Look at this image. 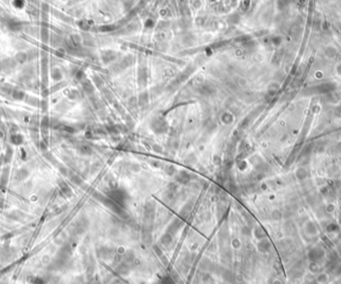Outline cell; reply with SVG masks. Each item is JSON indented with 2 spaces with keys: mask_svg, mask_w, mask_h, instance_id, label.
<instances>
[{
  "mask_svg": "<svg viewBox=\"0 0 341 284\" xmlns=\"http://www.w3.org/2000/svg\"><path fill=\"white\" fill-rule=\"evenodd\" d=\"M11 140H12V142H13L14 144H16V145H18V144H20L22 142V137L20 135H13L12 136V138H11Z\"/></svg>",
  "mask_w": 341,
  "mask_h": 284,
  "instance_id": "cell-1",
  "label": "cell"
}]
</instances>
